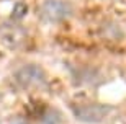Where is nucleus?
Here are the masks:
<instances>
[{"label":"nucleus","instance_id":"7ed1b4c3","mask_svg":"<svg viewBox=\"0 0 126 124\" xmlns=\"http://www.w3.org/2000/svg\"><path fill=\"white\" fill-rule=\"evenodd\" d=\"M15 78H16V82L20 85L28 88V87H34L38 83H41L44 80V72H43L41 67H38L34 64H28L15 72Z\"/></svg>","mask_w":126,"mask_h":124},{"label":"nucleus","instance_id":"20e7f679","mask_svg":"<svg viewBox=\"0 0 126 124\" xmlns=\"http://www.w3.org/2000/svg\"><path fill=\"white\" fill-rule=\"evenodd\" d=\"M13 124H25L23 121H16V123H13Z\"/></svg>","mask_w":126,"mask_h":124},{"label":"nucleus","instance_id":"f257e3e1","mask_svg":"<svg viewBox=\"0 0 126 124\" xmlns=\"http://www.w3.org/2000/svg\"><path fill=\"white\" fill-rule=\"evenodd\" d=\"M41 18L47 23H57L72 15V5L67 0H44L41 3Z\"/></svg>","mask_w":126,"mask_h":124},{"label":"nucleus","instance_id":"f03ea898","mask_svg":"<svg viewBox=\"0 0 126 124\" xmlns=\"http://www.w3.org/2000/svg\"><path fill=\"white\" fill-rule=\"evenodd\" d=\"M75 118L87 124H97L102 123L108 114V108L103 105H80L74 106Z\"/></svg>","mask_w":126,"mask_h":124}]
</instances>
